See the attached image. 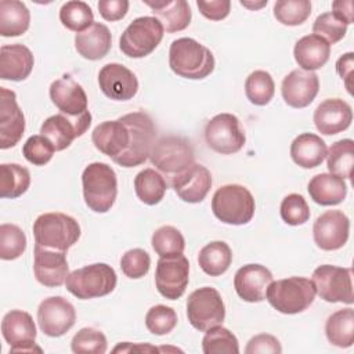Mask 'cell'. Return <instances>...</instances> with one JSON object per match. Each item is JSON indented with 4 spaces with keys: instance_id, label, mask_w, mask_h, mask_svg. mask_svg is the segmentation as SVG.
Masks as SVG:
<instances>
[{
    "instance_id": "6da1fadb",
    "label": "cell",
    "mask_w": 354,
    "mask_h": 354,
    "mask_svg": "<svg viewBox=\"0 0 354 354\" xmlns=\"http://www.w3.org/2000/svg\"><path fill=\"white\" fill-rule=\"evenodd\" d=\"M212 51L191 37H180L171 41L169 48L170 69L185 79L199 80L214 71Z\"/></svg>"
},
{
    "instance_id": "7a4b0ae2",
    "label": "cell",
    "mask_w": 354,
    "mask_h": 354,
    "mask_svg": "<svg viewBox=\"0 0 354 354\" xmlns=\"http://www.w3.org/2000/svg\"><path fill=\"white\" fill-rule=\"evenodd\" d=\"M83 198L88 209L95 213L111 210L118 195V178L115 170L104 162H93L82 174Z\"/></svg>"
},
{
    "instance_id": "3957f363",
    "label": "cell",
    "mask_w": 354,
    "mask_h": 354,
    "mask_svg": "<svg viewBox=\"0 0 354 354\" xmlns=\"http://www.w3.org/2000/svg\"><path fill=\"white\" fill-rule=\"evenodd\" d=\"M315 293L311 279L289 277L272 281L266 290V299L282 314H299L313 304Z\"/></svg>"
},
{
    "instance_id": "277c9868",
    "label": "cell",
    "mask_w": 354,
    "mask_h": 354,
    "mask_svg": "<svg viewBox=\"0 0 354 354\" xmlns=\"http://www.w3.org/2000/svg\"><path fill=\"white\" fill-rule=\"evenodd\" d=\"M35 243L66 252L80 238L79 223L65 213H43L33 223Z\"/></svg>"
},
{
    "instance_id": "5b68a950",
    "label": "cell",
    "mask_w": 354,
    "mask_h": 354,
    "mask_svg": "<svg viewBox=\"0 0 354 354\" xmlns=\"http://www.w3.org/2000/svg\"><path fill=\"white\" fill-rule=\"evenodd\" d=\"M254 198L250 191L239 184L220 187L212 198L213 214L224 224L242 225L254 216Z\"/></svg>"
},
{
    "instance_id": "8992f818",
    "label": "cell",
    "mask_w": 354,
    "mask_h": 354,
    "mask_svg": "<svg viewBox=\"0 0 354 354\" xmlns=\"http://www.w3.org/2000/svg\"><path fill=\"white\" fill-rule=\"evenodd\" d=\"M116 282L118 277L111 266L94 263L69 272L65 285L75 297L88 300L109 295L116 288Z\"/></svg>"
},
{
    "instance_id": "52a82bcc",
    "label": "cell",
    "mask_w": 354,
    "mask_h": 354,
    "mask_svg": "<svg viewBox=\"0 0 354 354\" xmlns=\"http://www.w3.org/2000/svg\"><path fill=\"white\" fill-rule=\"evenodd\" d=\"M130 130L129 149L115 160L122 167H136L142 165L151 155L155 144L156 127L151 116L145 112H131L120 118Z\"/></svg>"
},
{
    "instance_id": "ba28073f",
    "label": "cell",
    "mask_w": 354,
    "mask_h": 354,
    "mask_svg": "<svg viewBox=\"0 0 354 354\" xmlns=\"http://www.w3.org/2000/svg\"><path fill=\"white\" fill-rule=\"evenodd\" d=\"M163 32L165 29L158 18L138 17L122 33L119 48L130 58H144L159 46Z\"/></svg>"
},
{
    "instance_id": "9c48e42d",
    "label": "cell",
    "mask_w": 354,
    "mask_h": 354,
    "mask_svg": "<svg viewBox=\"0 0 354 354\" xmlns=\"http://www.w3.org/2000/svg\"><path fill=\"white\" fill-rule=\"evenodd\" d=\"M195 155L191 142L180 136H165L155 141L149 160L165 176L173 177L191 165H194Z\"/></svg>"
},
{
    "instance_id": "30bf717a",
    "label": "cell",
    "mask_w": 354,
    "mask_h": 354,
    "mask_svg": "<svg viewBox=\"0 0 354 354\" xmlns=\"http://www.w3.org/2000/svg\"><path fill=\"white\" fill-rule=\"evenodd\" d=\"M187 317L189 324L201 332L221 325L225 318V306L218 290L210 286L194 290L187 299Z\"/></svg>"
},
{
    "instance_id": "8fae6325",
    "label": "cell",
    "mask_w": 354,
    "mask_h": 354,
    "mask_svg": "<svg viewBox=\"0 0 354 354\" xmlns=\"http://www.w3.org/2000/svg\"><path fill=\"white\" fill-rule=\"evenodd\" d=\"M311 281L322 300L328 303H354L351 268L322 264L314 270Z\"/></svg>"
},
{
    "instance_id": "7c38bea8",
    "label": "cell",
    "mask_w": 354,
    "mask_h": 354,
    "mask_svg": "<svg viewBox=\"0 0 354 354\" xmlns=\"http://www.w3.org/2000/svg\"><path fill=\"white\" fill-rule=\"evenodd\" d=\"M205 140L214 152L231 155L243 148L246 137L235 115L218 113L206 123Z\"/></svg>"
},
{
    "instance_id": "4fadbf2b",
    "label": "cell",
    "mask_w": 354,
    "mask_h": 354,
    "mask_svg": "<svg viewBox=\"0 0 354 354\" xmlns=\"http://www.w3.org/2000/svg\"><path fill=\"white\" fill-rule=\"evenodd\" d=\"M189 281V263L184 254L160 257L156 263L155 285L158 292L169 299L181 297Z\"/></svg>"
},
{
    "instance_id": "5bb4252c",
    "label": "cell",
    "mask_w": 354,
    "mask_h": 354,
    "mask_svg": "<svg viewBox=\"0 0 354 354\" xmlns=\"http://www.w3.org/2000/svg\"><path fill=\"white\" fill-rule=\"evenodd\" d=\"M1 333L10 344V353L41 351L36 346V325L29 313L22 310L8 311L1 321Z\"/></svg>"
},
{
    "instance_id": "9a60e30c",
    "label": "cell",
    "mask_w": 354,
    "mask_h": 354,
    "mask_svg": "<svg viewBox=\"0 0 354 354\" xmlns=\"http://www.w3.org/2000/svg\"><path fill=\"white\" fill-rule=\"evenodd\" d=\"M76 321V311L71 301L62 296L44 299L37 308V322L41 332L50 337L65 335Z\"/></svg>"
},
{
    "instance_id": "2e32d148",
    "label": "cell",
    "mask_w": 354,
    "mask_h": 354,
    "mask_svg": "<svg viewBox=\"0 0 354 354\" xmlns=\"http://www.w3.org/2000/svg\"><path fill=\"white\" fill-rule=\"evenodd\" d=\"M90 124V112L80 118H71L64 113H57L43 122L40 133L53 144L55 151H64L72 144L75 138L83 136Z\"/></svg>"
},
{
    "instance_id": "e0dca14e",
    "label": "cell",
    "mask_w": 354,
    "mask_h": 354,
    "mask_svg": "<svg viewBox=\"0 0 354 354\" xmlns=\"http://www.w3.org/2000/svg\"><path fill=\"white\" fill-rule=\"evenodd\" d=\"M350 220L342 210H326L313 225L314 242L322 250H337L348 239Z\"/></svg>"
},
{
    "instance_id": "ac0fdd59",
    "label": "cell",
    "mask_w": 354,
    "mask_h": 354,
    "mask_svg": "<svg viewBox=\"0 0 354 354\" xmlns=\"http://www.w3.org/2000/svg\"><path fill=\"white\" fill-rule=\"evenodd\" d=\"M33 272L39 283L47 288L61 286L69 275L66 252L47 249L35 243Z\"/></svg>"
},
{
    "instance_id": "d6986e66",
    "label": "cell",
    "mask_w": 354,
    "mask_h": 354,
    "mask_svg": "<svg viewBox=\"0 0 354 354\" xmlns=\"http://www.w3.org/2000/svg\"><path fill=\"white\" fill-rule=\"evenodd\" d=\"M25 131V116L12 90L0 87V148L15 147Z\"/></svg>"
},
{
    "instance_id": "ffe728a7",
    "label": "cell",
    "mask_w": 354,
    "mask_h": 354,
    "mask_svg": "<svg viewBox=\"0 0 354 354\" xmlns=\"http://www.w3.org/2000/svg\"><path fill=\"white\" fill-rule=\"evenodd\" d=\"M98 84L101 91L115 101H129L138 91V80L136 75L118 62H111L101 68L98 73Z\"/></svg>"
},
{
    "instance_id": "44dd1931",
    "label": "cell",
    "mask_w": 354,
    "mask_h": 354,
    "mask_svg": "<svg viewBox=\"0 0 354 354\" xmlns=\"http://www.w3.org/2000/svg\"><path fill=\"white\" fill-rule=\"evenodd\" d=\"M50 98L59 109V113L71 118H80L90 112L87 109L88 100L84 88L68 75H64L51 83Z\"/></svg>"
},
{
    "instance_id": "7402d4cb",
    "label": "cell",
    "mask_w": 354,
    "mask_h": 354,
    "mask_svg": "<svg viewBox=\"0 0 354 354\" xmlns=\"http://www.w3.org/2000/svg\"><path fill=\"white\" fill-rule=\"evenodd\" d=\"M170 185L181 201L199 203L206 198L212 188V174L205 166L194 163L184 171L173 176L170 178Z\"/></svg>"
},
{
    "instance_id": "603a6c76",
    "label": "cell",
    "mask_w": 354,
    "mask_h": 354,
    "mask_svg": "<svg viewBox=\"0 0 354 354\" xmlns=\"http://www.w3.org/2000/svg\"><path fill=\"white\" fill-rule=\"evenodd\" d=\"M319 90V80L317 73L293 69L288 73L281 86V93L285 102L292 108H306L317 97Z\"/></svg>"
},
{
    "instance_id": "cb8c5ba5",
    "label": "cell",
    "mask_w": 354,
    "mask_h": 354,
    "mask_svg": "<svg viewBox=\"0 0 354 354\" xmlns=\"http://www.w3.org/2000/svg\"><path fill=\"white\" fill-rule=\"evenodd\" d=\"M130 140V130L120 118L100 123L91 134L94 147L113 162L129 149Z\"/></svg>"
},
{
    "instance_id": "d4e9b609",
    "label": "cell",
    "mask_w": 354,
    "mask_h": 354,
    "mask_svg": "<svg viewBox=\"0 0 354 354\" xmlns=\"http://www.w3.org/2000/svg\"><path fill=\"white\" fill-rule=\"evenodd\" d=\"M272 282L271 271L261 264H246L234 277L236 295L249 303H259L266 299V290Z\"/></svg>"
},
{
    "instance_id": "484cf974",
    "label": "cell",
    "mask_w": 354,
    "mask_h": 354,
    "mask_svg": "<svg viewBox=\"0 0 354 354\" xmlns=\"http://www.w3.org/2000/svg\"><path fill=\"white\" fill-rule=\"evenodd\" d=\"M353 122L351 106L340 98H328L314 111V124L321 134L333 136L344 131Z\"/></svg>"
},
{
    "instance_id": "4316f807",
    "label": "cell",
    "mask_w": 354,
    "mask_h": 354,
    "mask_svg": "<svg viewBox=\"0 0 354 354\" xmlns=\"http://www.w3.org/2000/svg\"><path fill=\"white\" fill-rule=\"evenodd\" d=\"M35 58L24 44H6L0 48V77L3 80H25L33 69Z\"/></svg>"
},
{
    "instance_id": "83f0119b",
    "label": "cell",
    "mask_w": 354,
    "mask_h": 354,
    "mask_svg": "<svg viewBox=\"0 0 354 354\" xmlns=\"http://www.w3.org/2000/svg\"><path fill=\"white\" fill-rule=\"evenodd\" d=\"M112 46V36L106 25L94 22L86 30L76 33L75 48L86 59L97 61L104 58Z\"/></svg>"
},
{
    "instance_id": "f1b7e54d",
    "label": "cell",
    "mask_w": 354,
    "mask_h": 354,
    "mask_svg": "<svg viewBox=\"0 0 354 354\" xmlns=\"http://www.w3.org/2000/svg\"><path fill=\"white\" fill-rule=\"evenodd\" d=\"M155 18L159 19L163 29L169 33L184 30L191 24V8L185 0H159L148 1L144 0Z\"/></svg>"
},
{
    "instance_id": "f546056e",
    "label": "cell",
    "mask_w": 354,
    "mask_h": 354,
    "mask_svg": "<svg viewBox=\"0 0 354 354\" xmlns=\"http://www.w3.org/2000/svg\"><path fill=\"white\" fill-rule=\"evenodd\" d=\"M293 55L300 69L314 72L328 62L330 44L314 33L307 35L296 41Z\"/></svg>"
},
{
    "instance_id": "4dcf8cb0",
    "label": "cell",
    "mask_w": 354,
    "mask_h": 354,
    "mask_svg": "<svg viewBox=\"0 0 354 354\" xmlns=\"http://www.w3.org/2000/svg\"><path fill=\"white\" fill-rule=\"evenodd\" d=\"M310 198L321 206H333L344 201L347 195V184L344 178L332 173H321L314 176L308 183Z\"/></svg>"
},
{
    "instance_id": "1f68e13d",
    "label": "cell",
    "mask_w": 354,
    "mask_h": 354,
    "mask_svg": "<svg viewBox=\"0 0 354 354\" xmlns=\"http://www.w3.org/2000/svg\"><path fill=\"white\" fill-rule=\"evenodd\" d=\"M328 148L325 141L313 133L299 134L290 144V156L303 169H314L326 158Z\"/></svg>"
},
{
    "instance_id": "d6a6232c",
    "label": "cell",
    "mask_w": 354,
    "mask_h": 354,
    "mask_svg": "<svg viewBox=\"0 0 354 354\" xmlns=\"http://www.w3.org/2000/svg\"><path fill=\"white\" fill-rule=\"evenodd\" d=\"M30 24V12L25 3L18 0L0 1V35L15 37L24 35Z\"/></svg>"
},
{
    "instance_id": "836d02e7",
    "label": "cell",
    "mask_w": 354,
    "mask_h": 354,
    "mask_svg": "<svg viewBox=\"0 0 354 354\" xmlns=\"http://www.w3.org/2000/svg\"><path fill=\"white\" fill-rule=\"evenodd\" d=\"M325 333L333 346L347 348L354 342V311L351 307L335 311L328 317Z\"/></svg>"
},
{
    "instance_id": "e575fe53",
    "label": "cell",
    "mask_w": 354,
    "mask_h": 354,
    "mask_svg": "<svg viewBox=\"0 0 354 354\" xmlns=\"http://www.w3.org/2000/svg\"><path fill=\"white\" fill-rule=\"evenodd\" d=\"M232 261L231 248L223 241H213L205 245L198 256V263L202 271L210 277L224 274Z\"/></svg>"
},
{
    "instance_id": "d590c367",
    "label": "cell",
    "mask_w": 354,
    "mask_h": 354,
    "mask_svg": "<svg viewBox=\"0 0 354 354\" xmlns=\"http://www.w3.org/2000/svg\"><path fill=\"white\" fill-rule=\"evenodd\" d=\"M167 183L163 176L153 169L141 170L134 178V191L138 199L149 206L158 205L166 194Z\"/></svg>"
},
{
    "instance_id": "8d00e7d4",
    "label": "cell",
    "mask_w": 354,
    "mask_h": 354,
    "mask_svg": "<svg viewBox=\"0 0 354 354\" xmlns=\"http://www.w3.org/2000/svg\"><path fill=\"white\" fill-rule=\"evenodd\" d=\"M30 185V173L18 163H3L0 166V196L15 199L24 195Z\"/></svg>"
},
{
    "instance_id": "74e56055",
    "label": "cell",
    "mask_w": 354,
    "mask_h": 354,
    "mask_svg": "<svg viewBox=\"0 0 354 354\" xmlns=\"http://www.w3.org/2000/svg\"><path fill=\"white\" fill-rule=\"evenodd\" d=\"M326 165L329 173L342 178H351L354 166V141L351 138H344L333 142L326 153Z\"/></svg>"
},
{
    "instance_id": "f35d334b",
    "label": "cell",
    "mask_w": 354,
    "mask_h": 354,
    "mask_svg": "<svg viewBox=\"0 0 354 354\" xmlns=\"http://www.w3.org/2000/svg\"><path fill=\"white\" fill-rule=\"evenodd\" d=\"M59 21L66 29L80 33L94 24V15L87 3L73 0L62 4L59 10Z\"/></svg>"
},
{
    "instance_id": "ab89813d",
    "label": "cell",
    "mask_w": 354,
    "mask_h": 354,
    "mask_svg": "<svg viewBox=\"0 0 354 354\" xmlns=\"http://www.w3.org/2000/svg\"><path fill=\"white\" fill-rule=\"evenodd\" d=\"M202 351L205 354H238L239 343L231 330L217 325L206 330L202 339Z\"/></svg>"
},
{
    "instance_id": "60d3db41",
    "label": "cell",
    "mask_w": 354,
    "mask_h": 354,
    "mask_svg": "<svg viewBox=\"0 0 354 354\" xmlns=\"http://www.w3.org/2000/svg\"><path fill=\"white\" fill-rule=\"evenodd\" d=\"M275 93L272 76L266 71L252 72L245 82V94L248 100L259 106L267 105Z\"/></svg>"
},
{
    "instance_id": "b9f144b4",
    "label": "cell",
    "mask_w": 354,
    "mask_h": 354,
    "mask_svg": "<svg viewBox=\"0 0 354 354\" xmlns=\"http://www.w3.org/2000/svg\"><path fill=\"white\" fill-rule=\"evenodd\" d=\"M152 248L159 257H171L183 254L185 248V239L183 234L173 225L159 227L151 239Z\"/></svg>"
},
{
    "instance_id": "7bdbcfd3",
    "label": "cell",
    "mask_w": 354,
    "mask_h": 354,
    "mask_svg": "<svg viewBox=\"0 0 354 354\" xmlns=\"http://www.w3.org/2000/svg\"><path fill=\"white\" fill-rule=\"evenodd\" d=\"M310 14L311 3L308 0H278L274 4V17L282 25H301Z\"/></svg>"
},
{
    "instance_id": "ee69618b",
    "label": "cell",
    "mask_w": 354,
    "mask_h": 354,
    "mask_svg": "<svg viewBox=\"0 0 354 354\" xmlns=\"http://www.w3.org/2000/svg\"><path fill=\"white\" fill-rule=\"evenodd\" d=\"M26 249V235L15 224L0 225V257L3 260H15Z\"/></svg>"
},
{
    "instance_id": "f6af8a7d",
    "label": "cell",
    "mask_w": 354,
    "mask_h": 354,
    "mask_svg": "<svg viewBox=\"0 0 354 354\" xmlns=\"http://www.w3.org/2000/svg\"><path fill=\"white\" fill-rule=\"evenodd\" d=\"M106 346L105 335L95 328H82L71 342V348L76 354H104Z\"/></svg>"
},
{
    "instance_id": "bcb514c9",
    "label": "cell",
    "mask_w": 354,
    "mask_h": 354,
    "mask_svg": "<svg viewBox=\"0 0 354 354\" xmlns=\"http://www.w3.org/2000/svg\"><path fill=\"white\" fill-rule=\"evenodd\" d=\"M314 35L322 37L328 44L340 41L347 32V24L335 12H324L317 17L313 25Z\"/></svg>"
},
{
    "instance_id": "7dc6e473",
    "label": "cell",
    "mask_w": 354,
    "mask_h": 354,
    "mask_svg": "<svg viewBox=\"0 0 354 354\" xmlns=\"http://www.w3.org/2000/svg\"><path fill=\"white\" fill-rule=\"evenodd\" d=\"M177 314L171 307L165 304H156L151 307L145 315L147 329L158 336L170 333L177 325Z\"/></svg>"
},
{
    "instance_id": "c3c4849f",
    "label": "cell",
    "mask_w": 354,
    "mask_h": 354,
    "mask_svg": "<svg viewBox=\"0 0 354 354\" xmlns=\"http://www.w3.org/2000/svg\"><path fill=\"white\" fill-rule=\"evenodd\" d=\"M279 213L282 220L289 225H301L310 218V207L299 194L286 195L281 202Z\"/></svg>"
},
{
    "instance_id": "681fc988",
    "label": "cell",
    "mask_w": 354,
    "mask_h": 354,
    "mask_svg": "<svg viewBox=\"0 0 354 354\" xmlns=\"http://www.w3.org/2000/svg\"><path fill=\"white\" fill-rule=\"evenodd\" d=\"M54 151L53 144L41 134L30 136L22 147L25 159L35 166H44L48 163L54 155Z\"/></svg>"
},
{
    "instance_id": "f907efd6",
    "label": "cell",
    "mask_w": 354,
    "mask_h": 354,
    "mask_svg": "<svg viewBox=\"0 0 354 354\" xmlns=\"http://www.w3.org/2000/svg\"><path fill=\"white\" fill-rule=\"evenodd\" d=\"M151 267V257L144 249H130L120 259L123 274L131 279H138L147 275Z\"/></svg>"
},
{
    "instance_id": "816d5d0a",
    "label": "cell",
    "mask_w": 354,
    "mask_h": 354,
    "mask_svg": "<svg viewBox=\"0 0 354 354\" xmlns=\"http://www.w3.org/2000/svg\"><path fill=\"white\" fill-rule=\"evenodd\" d=\"M246 354H279L282 353V347L279 340L268 333H260L253 336L245 348Z\"/></svg>"
},
{
    "instance_id": "f5cc1de1",
    "label": "cell",
    "mask_w": 354,
    "mask_h": 354,
    "mask_svg": "<svg viewBox=\"0 0 354 354\" xmlns=\"http://www.w3.org/2000/svg\"><path fill=\"white\" fill-rule=\"evenodd\" d=\"M196 6L201 11V14L210 19V21H221L224 19L231 10V1L230 0H210L196 1Z\"/></svg>"
},
{
    "instance_id": "db71d44e",
    "label": "cell",
    "mask_w": 354,
    "mask_h": 354,
    "mask_svg": "<svg viewBox=\"0 0 354 354\" xmlns=\"http://www.w3.org/2000/svg\"><path fill=\"white\" fill-rule=\"evenodd\" d=\"M98 11L105 21H119L124 18L129 11L127 0H100Z\"/></svg>"
},
{
    "instance_id": "11a10c76",
    "label": "cell",
    "mask_w": 354,
    "mask_h": 354,
    "mask_svg": "<svg viewBox=\"0 0 354 354\" xmlns=\"http://www.w3.org/2000/svg\"><path fill=\"white\" fill-rule=\"evenodd\" d=\"M353 53H347V54H343L337 62H336V71L339 73V76L344 80V84L348 90V93L351 94L353 90H351V83H350V77H351V73H353V65H354V61H353Z\"/></svg>"
},
{
    "instance_id": "9f6ffc18",
    "label": "cell",
    "mask_w": 354,
    "mask_h": 354,
    "mask_svg": "<svg viewBox=\"0 0 354 354\" xmlns=\"http://www.w3.org/2000/svg\"><path fill=\"white\" fill-rule=\"evenodd\" d=\"M332 8L335 14H337L347 25L353 22V1L351 0H339L332 3Z\"/></svg>"
},
{
    "instance_id": "6f0895ef",
    "label": "cell",
    "mask_w": 354,
    "mask_h": 354,
    "mask_svg": "<svg viewBox=\"0 0 354 354\" xmlns=\"http://www.w3.org/2000/svg\"><path fill=\"white\" fill-rule=\"evenodd\" d=\"M158 351V348L156 347H152V346H148V344H140V346H134V344H131V343H129V342H126L124 343V346H122V344H119V346H116L115 348H113V353H118V351Z\"/></svg>"
},
{
    "instance_id": "680465c9",
    "label": "cell",
    "mask_w": 354,
    "mask_h": 354,
    "mask_svg": "<svg viewBox=\"0 0 354 354\" xmlns=\"http://www.w3.org/2000/svg\"><path fill=\"white\" fill-rule=\"evenodd\" d=\"M241 4L243 6V7H248V8H250V10H257V8H261L263 6H267V0H264V1H260V3H249V1H241Z\"/></svg>"
}]
</instances>
